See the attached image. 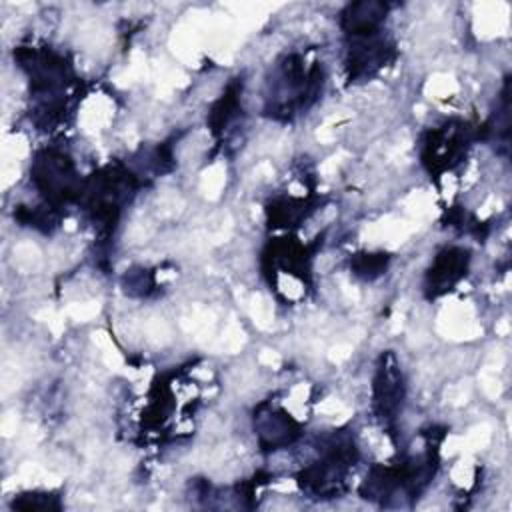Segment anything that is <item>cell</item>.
Here are the masks:
<instances>
[{
	"label": "cell",
	"instance_id": "8",
	"mask_svg": "<svg viewBox=\"0 0 512 512\" xmlns=\"http://www.w3.org/2000/svg\"><path fill=\"white\" fill-rule=\"evenodd\" d=\"M238 94H240L238 84H232L226 90V94L214 104V108L210 112V128H212L214 134H218L230 122V118L236 114V110H238Z\"/></svg>",
	"mask_w": 512,
	"mask_h": 512
},
{
	"label": "cell",
	"instance_id": "2",
	"mask_svg": "<svg viewBox=\"0 0 512 512\" xmlns=\"http://www.w3.org/2000/svg\"><path fill=\"white\" fill-rule=\"evenodd\" d=\"M356 460V448L350 440H334L330 442L324 452L322 460L308 466L302 470L298 476V482L302 490L316 494V496H326L338 492V486L344 482L346 472Z\"/></svg>",
	"mask_w": 512,
	"mask_h": 512
},
{
	"label": "cell",
	"instance_id": "6",
	"mask_svg": "<svg viewBox=\"0 0 512 512\" xmlns=\"http://www.w3.org/2000/svg\"><path fill=\"white\" fill-rule=\"evenodd\" d=\"M388 6L382 2H354L342 14V28L350 38L380 32Z\"/></svg>",
	"mask_w": 512,
	"mask_h": 512
},
{
	"label": "cell",
	"instance_id": "5",
	"mask_svg": "<svg viewBox=\"0 0 512 512\" xmlns=\"http://www.w3.org/2000/svg\"><path fill=\"white\" fill-rule=\"evenodd\" d=\"M468 250L464 248H446L436 258L428 270L426 292L430 298L452 290L454 284L466 276L468 270Z\"/></svg>",
	"mask_w": 512,
	"mask_h": 512
},
{
	"label": "cell",
	"instance_id": "1",
	"mask_svg": "<svg viewBox=\"0 0 512 512\" xmlns=\"http://www.w3.org/2000/svg\"><path fill=\"white\" fill-rule=\"evenodd\" d=\"M32 180L54 208L80 198L82 192V182L72 160L58 150H44L36 156L32 164Z\"/></svg>",
	"mask_w": 512,
	"mask_h": 512
},
{
	"label": "cell",
	"instance_id": "4",
	"mask_svg": "<svg viewBox=\"0 0 512 512\" xmlns=\"http://www.w3.org/2000/svg\"><path fill=\"white\" fill-rule=\"evenodd\" d=\"M466 128H440L430 134V140L426 142L424 150V164H428L432 170H444L452 168L456 162H460L462 154L466 152Z\"/></svg>",
	"mask_w": 512,
	"mask_h": 512
},
{
	"label": "cell",
	"instance_id": "3",
	"mask_svg": "<svg viewBox=\"0 0 512 512\" xmlns=\"http://www.w3.org/2000/svg\"><path fill=\"white\" fill-rule=\"evenodd\" d=\"M404 382L402 372L396 364L394 354H384L374 378V408L378 418L384 422H394L398 410L402 408Z\"/></svg>",
	"mask_w": 512,
	"mask_h": 512
},
{
	"label": "cell",
	"instance_id": "7",
	"mask_svg": "<svg viewBox=\"0 0 512 512\" xmlns=\"http://www.w3.org/2000/svg\"><path fill=\"white\" fill-rule=\"evenodd\" d=\"M298 434H300L298 424L282 410L270 412L266 416H258L260 444L268 450H276L280 446L290 444L294 438H298Z\"/></svg>",
	"mask_w": 512,
	"mask_h": 512
},
{
	"label": "cell",
	"instance_id": "9",
	"mask_svg": "<svg viewBox=\"0 0 512 512\" xmlns=\"http://www.w3.org/2000/svg\"><path fill=\"white\" fill-rule=\"evenodd\" d=\"M388 256L386 254H356L350 262V268L356 276L364 280H372L386 270Z\"/></svg>",
	"mask_w": 512,
	"mask_h": 512
}]
</instances>
